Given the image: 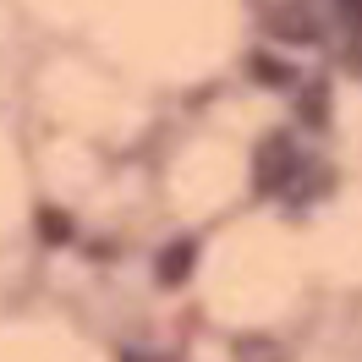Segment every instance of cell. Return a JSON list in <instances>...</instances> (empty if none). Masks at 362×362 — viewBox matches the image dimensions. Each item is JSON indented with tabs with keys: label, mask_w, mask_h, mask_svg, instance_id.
<instances>
[{
	"label": "cell",
	"mask_w": 362,
	"mask_h": 362,
	"mask_svg": "<svg viewBox=\"0 0 362 362\" xmlns=\"http://www.w3.org/2000/svg\"><path fill=\"white\" fill-rule=\"evenodd\" d=\"M335 6H340V17H346V28L362 33V0H335Z\"/></svg>",
	"instance_id": "8"
},
{
	"label": "cell",
	"mask_w": 362,
	"mask_h": 362,
	"mask_svg": "<svg viewBox=\"0 0 362 362\" xmlns=\"http://www.w3.org/2000/svg\"><path fill=\"white\" fill-rule=\"evenodd\" d=\"M127 362H137V357H127Z\"/></svg>",
	"instance_id": "10"
},
{
	"label": "cell",
	"mask_w": 362,
	"mask_h": 362,
	"mask_svg": "<svg viewBox=\"0 0 362 362\" xmlns=\"http://www.w3.org/2000/svg\"><path fill=\"white\" fill-rule=\"evenodd\" d=\"M308 170V159H302V148L291 143V132H269L264 143H258V154H252V181H258V192L264 198H280V192H291L296 176Z\"/></svg>",
	"instance_id": "1"
},
{
	"label": "cell",
	"mask_w": 362,
	"mask_h": 362,
	"mask_svg": "<svg viewBox=\"0 0 362 362\" xmlns=\"http://www.w3.org/2000/svg\"><path fill=\"white\" fill-rule=\"evenodd\" d=\"M296 115H302L308 127H324V121H329V88H324V83L302 88V99H296Z\"/></svg>",
	"instance_id": "5"
},
{
	"label": "cell",
	"mask_w": 362,
	"mask_h": 362,
	"mask_svg": "<svg viewBox=\"0 0 362 362\" xmlns=\"http://www.w3.org/2000/svg\"><path fill=\"white\" fill-rule=\"evenodd\" d=\"M39 236L55 242V247L71 242V214H66V209H39Z\"/></svg>",
	"instance_id": "7"
},
{
	"label": "cell",
	"mask_w": 362,
	"mask_h": 362,
	"mask_svg": "<svg viewBox=\"0 0 362 362\" xmlns=\"http://www.w3.org/2000/svg\"><path fill=\"white\" fill-rule=\"evenodd\" d=\"M346 71H351V77H362V45L346 49Z\"/></svg>",
	"instance_id": "9"
},
{
	"label": "cell",
	"mask_w": 362,
	"mask_h": 362,
	"mask_svg": "<svg viewBox=\"0 0 362 362\" xmlns=\"http://www.w3.org/2000/svg\"><path fill=\"white\" fill-rule=\"evenodd\" d=\"M247 77L258 83V88H286V83H291V66H286L280 55H269V49H252L247 55Z\"/></svg>",
	"instance_id": "4"
},
{
	"label": "cell",
	"mask_w": 362,
	"mask_h": 362,
	"mask_svg": "<svg viewBox=\"0 0 362 362\" xmlns=\"http://www.w3.org/2000/svg\"><path fill=\"white\" fill-rule=\"evenodd\" d=\"M264 33H269L274 45H302V49L324 39V28H318V17L308 6H269L264 11Z\"/></svg>",
	"instance_id": "2"
},
{
	"label": "cell",
	"mask_w": 362,
	"mask_h": 362,
	"mask_svg": "<svg viewBox=\"0 0 362 362\" xmlns=\"http://www.w3.org/2000/svg\"><path fill=\"white\" fill-rule=\"evenodd\" d=\"M329 170H302L296 176V192H291V204H313V198H329Z\"/></svg>",
	"instance_id": "6"
},
{
	"label": "cell",
	"mask_w": 362,
	"mask_h": 362,
	"mask_svg": "<svg viewBox=\"0 0 362 362\" xmlns=\"http://www.w3.org/2000/svg\"><path fill=\"white\" fill-rule=\"evenodd\" d=\"M192 258H198V247L181 236V242H170V247L159 252V286H181L187 274H192Z\"/></svg>",
	"instance_id": "3"
}]
</instances>
